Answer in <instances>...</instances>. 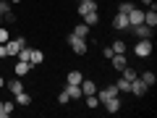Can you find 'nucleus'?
<instances>
[{"instance_id":"obj_19","label":"nucleus","mask_w":157,"mask_h":118,"mask_svg":"<svg viewBox=\"0 0 157 118\" xmlns=\"http://www.w3.org/2000/svg\"><path fill=\"white\" fill-rule=\"evenodd\" d=\"M81 71H76V68H73V71H68V84H81Z\"/></svg>"},{"instance_id":"obj_15","label":"nucleus","mask_w":157,"mask_h":118,"mask_svg":"<svg viewBox=\"0 0 157 118\" xmlns=\"http://www.w3.org/2000/svg\"><path fill=\"white\" fill-rule=\"evenodd\" d=\"M81 18H84L86 26H97V21H100V13H97V11H89V13H84Z\"/></svg>"},{"instance_id":"obj_26","label":"nucleus","mask_w":157,"mask_h":118,"mask_svg":"<svg viewBox=\"0 0 157 118\" xmlns=\"http://www.w3.org/2000/svg\"><path fill=\"white\" fill-rule=\"evenodd\" d=\"M8 39H11V37H8V26L3 24V26H0V45H6Z\"/></svg>"},{"instance_id":"obj_34","label":"nucleus","mask_w":157,"mask_h":118,"mask_svg":"<svg viewBox=\"0 0 157 118\" xmlns=\"http://www.w3.org/2000/svg\"><path fill=\"white\" fill-rule=\"evenodd\" d=\"M141 3H144V6H149V8H157L155 3H152V0H141Z\"/></svg>"},{"instance_id":"obj_5","label":"nucleus","mask_w":157,"mask_h":118,"mask_svg":"<svg viewBox=\"0 0 157 118\" xmlns=\"http://www.w3.org/2000/svg\"><path fill=\"white\" fill-rule=\"evenodd\" d=\"M131 29H134V34L139 39H152V32H155V29L147 26V24H136V26H131Z\"/></svg>"},{"instance_id":"obj_16","label":"nucleus","mask_w":157,"mask_h":118,"mask_svg":"<svg viewBox=\"0 0 157 118\" xmlns=\"http://www.w3.org/2000/svg\"><path fill=\"white\" fill-rule=\"evenodd\" d=\"M144 24H147V26H152V29L157 26V13H155V8L144 11Z\"/></svg>"},{"instance_id":"obj_13","label":"nucleus","mask_w":157,"mask_h":118,"mask_svg":"<svg viewBox=\"0 0 157 118\" xmlns=\"http://www.w3.org/2000/svg\"><path fill=\"white\" fill-rule=\"evenodd\" d=\"M8 92H11V95H18V92H24L21 76H16V79H11V81H8Z\"/></svg>"},{"instance_id":"obj_27","label":"nucleus","mask_w":157,"mask_h":118,"mask_svg":"<svg viewBox=\"0 0 157 118\" xmlns=\"http://www.w3.org/2000/svg\"><path fill=\"white\" fill-rule=\"evenodd\" d=\"M131 8H134V6H131L128 0H123V3H118V13H128Z\"/></svg>"},{"instance_id":"obj_3","label":"nucleus","mask_w":157,"mask_h":118,"mask_svg":"<svg viewBox=\"0 0 157 118\" xmlns=\"http://www.w3.org/2000/svg\"><path fill=\"white\" fill-rule=\"evenodd\" d=\"M24 45H26V39H24V37H16V39H8V42H6V50H8V58H16V53L21 50Z\"/></svg>"},{"instance_id":"obj_37","label":"nucleus","mask_w":157,"mask_h":118,"mask_svg":"<svg viewBox=\"0 0 157 118\" xmlns=\"http://www.w3.org/2000/svg\"><path fill=\"white\" fill-rule=\"evenodd\" d=\"M11 3H21V0H11Z\"/></svg>"},{"instance_id":"obj_2","label":"nucleus","mask_w":157,"mask_h":118,"mask_svg":"<svg viewBox=\"0 0 157 118\" xmlns=\"http://www.w3.org/2000/svg\"><path fill=\"white\" fill-rule=\"evenodd\" d=\"M134 53L139 58H149L152 55V39H139V42L134 45Z\"/></svg>"},{"instance_id":"obj_21","label":"nucleus","mask_w":157,"mask_h":118,"mask_svg":"<svg viewBox=\"0 0 157 118\" xmlns=\"http://www.w3.org/2000/svg\"><path fill=\"white\" fill-rule=\"evenodd\" d=\"M115 87H118V92H128V89H131V81H128V79H123V76H121V79L115 81Z\"/></svg>"},{"instance_id":"obj_6","label":"nucleus","mask_w":157,"mask_h":118,"mask_svg":"<svg viewBox=\"0 0 157 118\" xmlns=\"http://www.w3.org/2000/svg\"><path fill=\"white\" fill-rule=\"evenodd\" d=\"M110 63H113V68H115V71H123V68L128 66V61H126V53H113Z\"/></svg>"},{"instance_id":"obj_31","label":"nucleus","mask_w":157,"mask_h":118,"mask_svg":"<svg viewBox=\"0 0 157 118\" xmlns=\"http://www.w3.org/2000/svg\"><path fill=\"white\" fill-rule=\"evenodd\" d=\"M102 55H105L107 61H110V58H113V47H105V50H102Z\"/></svg>"},{"instance_id":"obj_32","label":"nucleus","mask_w":157,"mask_h":118,"mask_svg":"<svg viewBox=\"0 0 157 118\" xmlns=\"http://www.w3.org/2000/svg\"><path fill=\"white\" fill-rule=\"evenodd\" d=\"M6 11H11V6H6V3L0 0V13H6Z\"/></svg>"},{"instance_id":"obj_12","label":"nucleus","mask_w":157,"mask_h":118,"mask_svg":"<svg viewBox=\"0 0 157 118\" xmlns=\"http://www.w3.org/2000/svg\"><path fill=\"white\" fill-rule=\"evenodd\" d=\"M13 71H16V76H26V73L32 71V63H26V61H18L16 66H13Z\"/></svg>"},{"instance_id":"obj_20","label":"nucleus","mask_w":157,"mask_h":118,"mask_svg":"<svg viewBox=\"0 0 157 118\" xmlns=\"http://www.w3.org/2000/svg\"><path fill=\"white\" fill-rule=\"evenodd\" d=\"M89 29H92V26H86V24H78V26H73V34H76V37H84V39H86Z\"/></svg>"},{"instance_id":"obj_23","label":"nucleus","mask_w":157,"mask_h":118,"mask_svg":"<svg viewBox=\"0 0 157 118\" xmlns=\"http://www.w3.org/2000/svg\"><path fill=\"white\" fill-rule=\"evenodd\" d=\"M121 73H123V79H128V81H134V79L139 76V73H136V68H131V66H126Z\"/></svg>"},{"instance_id":"obj_9","label":"nucleus","mask_w":157,"mask_h":118,"mask_svg":"<svg viewBox=\"0 0 157 118\" xmlns=\"http://www.w3.org/2000/svg\"><path fill=\"white\" fill-rule=\"evenodd\" d=\"M102 105H105V110H107V113H118L121 108H123V102H121V97L115 95V97H110V100H105Z\"/></svg>"},{"instance_id":"obj_8","label":"nucleus","mask_w":157,"mask_h":118,"mask_svg":"<svg viewBox=\"0 0 157 118\" xmlns=\"http://www.w3.org/2000/svg\"><path fill=\"white\" fill-rule=\"evenodd\" d=\"M113 26H115L118 32H123V29H131L128 16H126V13H115V18H113Z\"/></svg>"},{"instance_id":"obj_36","label":"nucleus","mask_w":157,"mask_h":118,"mask_svg":"<svg viewBox=\"0 0 157 118\" xmlns=\"http://www.w3.org/2000/svg\"><path fill=\"white\" fill-rule=\"evenodd\" d=\"M3 24H6V21H3V13H0V26H3Z\"/></svg>"},{"instance_id":"obj_17","label":"nucleus","mask_w":157,"mask_h":118,"mask_svg":"<svg viewBox=\"0 0 157 118\" xmlns=\"http://www.w3.org/2000/svg\"><path fill=\"white\" fill-rule=\"evenodd\" d=\"M66 92H68V97H71V100H78V97H84V95H81V87H78V84H66Z\"/></svg>"},{"instance_id":"obj_22","label":"nucleus","mask_w":157,"mask_h":118,"mask_svg":"<svg viewBox=\"0 0 157 118\" xmlns=\"http://www.w3.org/2000/svg\"><path fill=\"white\" fill-rule=\"evenodd\" d=\"M16 97V105H29V102H32V97L26 95V92H18V95H13Z\"/></svg>"},{"instance_id":"obj_25","label":"nucleus","mask_w":157,"mask_h":118,"mask_svg":"<svg viewBox=\"0 0 157 118\" xmlns=\"http://www.w3.org/2000/svg\"><path fill=\"white\" fill-rule=\"evenodd\" d=\"M86 108H100V100H97V95H86Z\"/></svg>"},{"instance_id":"obj_7","label":"nucleus","mask_w":157,"mask_h":118,"mask_svg":"<svg viewBox=\"0 0 157 118\" xmlns=\"http://www.w3.org/2000/svg\"><path fill=\"white\" fill-rule=\"evenodd\" d=\"M126 16H128V24H131V26H136V24H144V11H141V8H131Z\"/></svg>"},{"instance_id":"obj_30","label":"nucleus","mask_w":157,"mask_h":118,"mask_svg":"<svg viewBox=\"0 0 157 118\" xmlns=\"http://www.w3.org/2000/svg\"><path fill=\"white\" fill-rule=\"evenodd\" d=\"M3 21H8V24H13V21H16V13H11V11H6V13H3Z\"/></svg>"},{"instance_id":"obj_4","label":"nucleus","mask_w":157,"mask_h":118,"mask_svg":"<svg viewBox=\"0 0 157 118\" xmlns=\"http://www.w3.org/2000/svg\"><path fill=\"white\" fill-rule=\"evenodd\" d=\"M128 92H131V95H134V97H144L147 92H149V87H147L144 81H141L139 76H136L134 81H131V89H128Z\"/></svg>"},{"instance_id":"obj_28","label":"nucleus","mask_w":157,"mask_h":118,"mask_svg":"<svg viewBox=\"0 0 157 118\" xmlns=\"http://www.w3.org/2000/svg\"><path fill=\"white\" fill-rule=\"evenodd\" d=\"M58 102H60V105H68V102H71V97H68V92H66V89L58 95Z\"/></svg>"},{"instance_id":"obj_1","label":"nucleus","mask_w":157,"mask_h":118,"mask_svg":"<svg viewBox=\"0 0 157 118\" xmlns=\"http://www.w3.org/2000/svg\"><path fill=\"white\" fill-rule=\"evenodd\" d=\"M66 42H68V45L73 47V53H76V55H84V53L89 50V45H86V39H84V37H76L73 32H68Z\"/></svg>"},{"instance_id":"obj_18","label":"nucleus","mask_w":157,"mask_h":118,"mask_svg":"<svg viewBox=\"0 0 157 118\" xmlns=\"http://www.w3.org/2000/svg\"><path fill=\"white\" fill-rule=\"evenodd\" d=\"M141 81H144V84L147 87H149V89H152V87H155V81H157V76H155V73H152V71H144V73H141Z\"/></svg>"},{"instance_id":"obj_14","label":"nucleus","mask_w":157,"mask_h":118,"mask_svg":"<svg viewBox=\"0 0 157 118\" xmlns=\"http://www.w3.org/2000/svg\"><path fill=\"white\" fill-rule=\"evenodd\" d=\"M45 61V55H42V50H29V63H32V66H39V63Z\"/></svg>"},{"instance_id":"obj_35","label":"nucleus","mask_w":157,"mask_h":118,"mask_svg":"<svg viewBox=\"0 0 157 118\" xmlns=\"http://www.w3.org/2000/svg\"><path fill=\"white\" fill-rule=\"evenodd\" d=\"M0 87H6V79H3V76H0Z\"/></svg>"},{"instance_id":"obj_33","label":"nucleus","mask_w":157,"mask_h":118,"mask_svg":"<svg viewBox=\"0 0 157 118\" xmlns=\"http://www.w3.org/2000/svg\"><path fill=\"white\" fill-rule=\"evenodd\" d=\"M0 58H8V50H6V45H0Z\"/></svg>"},{"instance_id":"obj_29","label":"nucleus","mask_w":157,"mask_h":118,"mask_svg":"<svg viewBox=\"0 0 157 118\" xmlns=\"http://www.w3.org/2000/svg\"><path fill=\"white\" fill-rule=\"evenodd\" d=\"M8 116H11V110L6 108V102L0 100V118H8Z\"/></svg>"},{"instance_id":"obj_10","label":"nucleus","mask_w":157,"mask_h":118,"mask_svg":"<svg viewBox=\"0 0 157 118\" xmlns=\"http://www.w3.org/2000/svg\"><path fill=\"white\" fill-rule=\"evenodd\" d=\"M78 87H81V95H97V84H94V81H92V79H81V84H78Z\"/></svg>"},{"instance_id":"obj_24","label":"nucleus","mask_w":157,"mask_h":118,"mask_svg":"<svg viewBox=\"0 0 157 118\" xmlns=\"http://www.w3.org/2000/svg\"><path fill=\"white\" fill-rule=\"evenodd\" d=\"M113 53H126V50H128V47H126V42H123V39H115V42H113Z\"/></svg>"},{"instance_id":"obj_11","label":"nucleus","mask_w":157,"mask_h":118,"mask_svg":"<svg viewBox=\"0 0 157 118\" xmlns=\"http://www.w3.org/2000/svg\"><path fill=\"white\" fill-rule=\"evenodd\" d=\"M89 11H97V0H78V16H84Z\"/></svg>"}]
</instances>
